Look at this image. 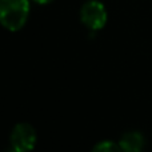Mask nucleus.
I'll use <instances>...</instances> for the list:
<instances>
[{"label": "nucleus", "mask_w": 152, "mask_h": 152, "mask_svg": "<svg viewBox=\"0 0 152 152\" xmlns=\"http://www.w3.org/2000/svg\"><path fill=\"white\" fill-rule=\"evenodd\" d=\"M92 152H123V151H121L119 144L111 142V140H104V142L97 143L94 147Z\"/></svg>", "instance_id": "5"}, {"label": "nucleus", "mask_w": 152, "mask_h": 152, "mask_svg": "<svg viewBox=\"0 0 152 152\" xmlns=\"http://www.w3.org/2000/svg\"><path fill=\"white\" fill-rule=\"evenodd\" d=\"M80 20L92 31L102 29L107 23V10L99 0H88L80 10Z\"/></svg>", "instance_id": "2"}, {"label": "nucleus", "mask_w": 152, "mask_h": 152, "mask_svg": "<svg viewBox=\"0 0 152 152\" xmlns=\"http://www.w3.org/2000/svg\"><path fill=\"white\" fill-rule=\"evenodd\" d=\"M36 144V131L28 123H19L11 132V145L16 152H29Z\"/></svg>", "instance_id": "3"}, {"label": "nucleus", "mask_w": 152, "mask_h": 152, "mask_svg": "<svg viewBox=\"0 0 152 152\" xmlns=\"http://www.w3.org/2000/svg\"><path fill=\"white\" fill-rule=\"evenodd\" d=\"M35 3H37V4H48V3L53 1V0H34Z\"/></svg>", "instance_id": "6"}, {"label": "nucleus", "mask_w": 152, "mask_h": 152, "mask_svg": "<svg viewBox=\"0 0 152 152\" xmlns=\"http://www.w3.org/2000/svg\"><path fill=\"white\" fill-rule=\"evenodd\" d=\"M29 0H0V24L10 31H19L27 23Z\"/></svg>", "instance_id": "1"}, {"label": "nucleus", "mask_w": 152, "mask_h": 152, "mask_svg": "<svg viewBox=\"0 0 152 152\" xmlns=\"http://www.w3.org/2000/svg\"><path fill=\"white\" fill-rule=\"evenodd\" d=\"M145 144V139L139 131L127 132L121 136L119 145L123 152H142Z\"/></svg>", "instance_id": "4"}, {"label": "nucleus", "mask_w": 152, "mask_h": 152, "mask_svg": "<svg viewBox=\"0 0 152 152\" xmlns=\"http://www.w3.org/2000/svg\"><path fill=\"white\" fill-rule=\"evenodd\" d=\"M8 152H16V151H15V150H12V151H8Z\"/></svg>", "instance_id": "7"}]
</instances>
